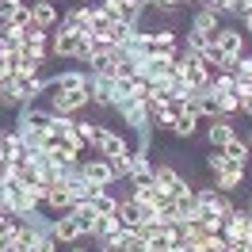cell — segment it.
Segmentation results:
<instances>
[{
	"label": "cell",
	"mask_w": 252,
	"mask_h": 252,
	"mask_svg": "<svg viewBox=\"0 0 252 252\" xmlns=\"http://www.w3.org/2000/svg\"><path fill=\"white\" fill-rule=\"evenodd\" d=\"M92 84V80H88ZM46 107L54 115H80V111L92 107V95L88 88H77V92H62V88H46Z\"/></svg>",
	"instance_id": "1"
},
{
	"label": "cell",
	"mask_w": 252,
	"mask_h": 252,
	"mask_svg": "<svg viewBox=\"0 0 252 252\" xmlns=\"http://www.w3.org/2000/svg\"><path fill=\"white\" fill-rule=\"evenodd\" d=\"M214 46L225 54V62H237V58H245V54L252 50V38L241 31L237 23H221L218 34H214Z\"/></svg>",
	"instance_id": "2"
},
{
	"label": "cell",
	"mask_w": 252,
	"mask_h": 252,
	"mask_svg": "<svg viewBox=\"0 0 252 252\" xmlns=\"http://www.w3.org/2000/svg\"><path fill=\"white\" fill-rule=\"evenodd\" d=\"M210 77H214V73H210V69H206L191 50L180 46V80L188 84L191 92H206V88H210Z\"/></svg>",
	"instance_id": "3"
},
{
	"label": "cell",
	"mask_w": 252,
	"mask_h": 252,
	"mask_svg": "<svg viewBox=\"0 0 252 252\" xmlns=\"http://www.w3.org/2000/svg\"><path fill=\"white\" fill-rule=\"evenodd\" d=\"M0 199H4V210H8V214H19V218H27L31 210H42V206H34L31 191L23 188L16 176H12V180H4V188H0Z\"/></svg>",
	"instance_id": "4"
},
{
	"label": "cell",
	"mask_w": 252,
	"mask_h": 252,
	"mask_svg": "<svg viewBox=\"0 0 252 252\" xmlns=\"http://www.w3.org/2000/svg\"><path fill=\"white\" fill-rule=\"evenodd\" d=\"M80 176L92 184V188H115L119 184V176H115V168H111L107 157H80Z\"/></svg>",
	"instance_id": "5"
},
{
	"label": "cell",
	"mask_w": 252,
	"mask_h": 252,
	"mask_svg": "<svg viewBox=\"0 0 252 252\" xmlns=\"http://www.w3.org/2000/svg\"><path fill=\"white\" fill-rule=\"evenodd\" d=\"M95 153L107 160H126L130 157V142H126L119 130H111V126H99V142H95Z\"/></svg>",
	"instance_id": "6"
},
{
	"label": "cell",
	"mask_w": 252,
	"mask_h": 252,
	"mask_svg": "<svg viewBox=\"0 0 252 252\" xmlns=\"http://www.w3.org/2000/svg\"><path fill=\"white\" fill-rule=\"evenodd\" d=\"M195 195H199V206H203L206 214H218V218H229V214H233V199H229L225 191H218L214 184L195 188Z\"/></svg>",
	"instance_id": "7"
},
{
	"label": "cell",
	"mask_w": 252,
	"mask_h": 252,
	"mask_svg": "<svg viewBox=\"0 0 252 252\" xmlns=\"http://www.w3.org/2000/svg\"><path fill=\"white\" fill-rule=\"evenodd\" d=\"M245 180H249V164H233V160H225V168L214 172V188L225 191V195H237V191L245 188Z\"/></svg>",
	"instance_id": "8"
},
{
	"label": "cell",
	"mask_w": 252,
	"mask_h": 252,
	"mask_svg": "<svg viewBox=\"0 0 252 252\" xmlns=\"http://www.w3.org/2000/svg\"><path fill=\"white\" fill-rule=\"evenodd\" d=\"M221 23H225V19H221L218 12H214V8L206 4V8H195V12H191V19H188V31H195V34H206V38L214 42V34H218V27H221Z\"/></svg>",
	"instance_id": "9"
},
{
	"label": "cell",
	"mask_w": 252,
	"mask_h": 252,
	"mask_svg": "<svg viewBox=\"0 0 252 252\" xmlns=\"http://www.w3.org/2000/svg\"><path fill=\"white\" fill-rule=\"evenodd\" d=\"M88 80H92V73H88V69H62V73H54V77H46V88H62V92H77V88H88Z\"/></svg>",
	"instance_id": "10"
},
{
	"label": "cell",
	"mask_w": 252,
	"mask_h": 252,
	"mask_svg": "<svg viewBox=\"0 0 252 252\" xmlns=\"http://www.w3.org/2000/svg\"><path fill=\"white\" fill-rule=\"evenodd\" d=\"M50 233H54V241H58L62 249H69V245L84 241V237H80V225L73 221V214H58V218L50 221Z\"/></svg>",
	"instance_id": "11"
},
{
	"label": "cell",
	"mask_w": 252,
	"mask_h": 252,
	"mask_svg": "<svg viewBox=\"0 0 252 252\" xmlns=\"http://www.w3.org/2000/svg\"><path fill=\"white\" fill-rule=\"evenodd\" d=\"M12 88L23 95V103H34L38 95H46V77H38V73H16Z\"/></svg>",
	"instance_id": "12"
},
{
	"label": "cell",
	"mask_w": 252,
	"mask_h": 252,
	"mask_svg": "<svg viewBox=\"0 0 252 252\" xmlns=\"http://www.w3.org/2000/svg\"><path fill=\"white\" fill-rule=\"evenodd\" d=\"M58 27L65 31H77V34H92V8L88 4H77V8H65V16Z\"/></svg>",
	"instance_id": "13"
},
{
	"label": "cell",
	"mask_w": 252,
	"mask_h": 252,
	"mask_svg": "<svg viewBox=\"0 0 252 252\" xmlns=\"http://www.w3.org/2000/svg\"><path fill=\"white\" fill-rule=\"evenodd\" d=\"M237 134L233 119H225V115H218V119H206V142H210V149H221V145L229 142Z\"/></svg>",
	"instance_id": "14"
},
{
	"label": "cell",
	"mask_w": 252,
	"mask_h": 252,
	"mask_svg": "<svg viewBox=\"0 0 252 252\" xmlns=\"http://www.w3.org/2000/svg\"><path fill=\"white\" fill-rule=\"evenodd\" d=\"M58 23H62L58 4L54 0H34V27L38 31H58Z\"/></svg>",
	"instance_id": "15"
},
{
	"label": "cell",
	"mask_w": 252,
	"mask_h": 252,
	"mask_svg": "<svg viewBox=\"0 0 252 252\" xmlns=\"http://www.w3.org/2000/svg\"><path fill=\"white\" fill-rule=\"evenodd\" d=\"M42 210L54 214V218H58V214H69V210H73V195H69V188H65V184H54L50 195H46V203H42Z\"/></svg>",
	"instance_id": "16"
},
{
	"label": "cell",
	"mask_w": 252,
	"mask_h": 252,
	"mask_svg": "<svg viewBox=\"0 0 252 252\" xmlns=\"http://www.w3.org/2000/svg\"><path fill=\"white\" fill-rule=\"evenodd\" d=\"M199 123H203V115H199V111H195V103H191L184 115H176V123H172V130H168V134H176V138L191 142V138H195V130H199Z\"/></svg>",
	"instance_id": "17"
},
{
	"label": "cell",
	"mask_w": 252,
	"mask_h": 252,
	"mask_svg": "<svg viewBox=\"0 0 252 252\" xmlns=\"http://www.w3.org/2000/svg\"><path fill=\"white\" fill-rule=\"evenodd\" d=\"M69 214H73V221L80 225V237H84V241H92V237H95V218H99V214L92 210V203H77Z\"/></svg>",
	"instance_id": "18"
},
{
	"label": "cell",
	"mask_w": 252,
	"mask_h": 252,
	"mask_svg": "<svg viewBox=\"0 0 252 252\" xmlns=\"http://www.w3.org/2000/svg\"><path fill=\"white\" fill-rule=\"evenodd\" d=\"M119 199H123V195H115L111 188H99L92 199H88V203H92V210L99 214V218H111V214L119 210Z\"/></svg>",
	"instance_id": "19"
},
{
	"label": "cell",
	"mask_w": 252,
	"mask_h": 252,
	"mask_svg": "<svg viewBox=\"0 0 252 252\" xmlns=\"http://www.w3.org/2000/svg\"><path fill=\"white\" fill-rule=\"evenodd\" d=\"M115 218L123 221L126 229H142V206L123 195V199H119V210H115Z\"/></svg>",
	"instance_id": "20"
},
{
	"label": "cell",
	"mask_w": 252,
	"mask_h": 252,
	"mask_svg": "<svg viewBox=\"0 0 252 252\" xmlns=\"http://www.w3.org/2000/svg\"><path fill=\"white\" fill-rule=\"evenodd\" d=\"M221 153H225V160H233V164H249V142H245V138H241V134H233V138H229V142L221 145Z\"/></svg>",
	"instance_id": "21"
},
{
	"label": "cell",
	"mask_w": 252,
	"mask_h": 252,
	"mask_svg": "<svg viewBox=\"0 0 252 252\" xmlns=\"http://www.w3.org/2000/svg\"><path fill=\"white\" fill-rule=\"evenodd\" d=\"M23 50V31H16L12 23H0V54H19Z\"/></svg>",
	"instance_id": "22"
},
{
	"label": "cell",
	"mask_w": 252,
	"mask_h": 252,
	"mask_svg": "<svg viewBox=\"0 0 252 252\" xmlns=\"http://www.w3.org/2000/svg\"><path fill=\"white\" fill-rule=\"evenodd\" d=\"M19 225H23V218H19V214H0V249H12Z\"/></svg>",
	"instance_id": "23"
},
{
	"label": "cell",
	"mask_w": 252,
	"mask_h": 252,
	"mask_svg": "<svg viewBox=\"0 0 252 252\" xmlns=\"http://www.w3.org/2000/svg\"><path fill=\"white\" fill-rule=\"evenodd\" d=\"M206 92H214V95H229V92H237V77L229 73V69H218L214 77H210V88Z\"/></svg>",
	"instance_id": "24"
},
{
	"label": "cell",
	"mask_w": 252,
	"mask_h": 252,
	"mask_svg": "<svg viewBox=\"0 0 252 252\" xmlns=\"http://www.w3.org/2000/svg\"><path fill=\"white\" fill-rule=\"evenodd\" d=\"M8 23H12L16 31H27V27L34 23V0H19V8L12 12V19H8Z\"/></svg>",
	"instance_id": "25"
},
{
	"label": "cell",
	"mask_w": 252,
	"mask_h": 252,
	"mask_svg": "<svg viewBox=\"0 0 252 252\" xmlns=\"http://www.w3.org/2000/svg\"><path fill=\"white\" fill-rule=\"evenodd\" d=\"M195 111L203 115V119H218V95L214 92H195Z\"/></svg>",
	"instance_id": "26"
},
{
	"label": "cell",
	"mask_w": 252,
	"mask_h": 252,
	"mask_svg": "<svg viewBox=\"0 0 252 252\" xmlns=\"http://www.w3.org/2000/svg\"><path fill=\"white\" fill-rule=\"evenodd\" d=\"M77 138L84 145H95L99 142V123H92V119H80L77 115Z\"/></svg>",
	"instance_id": "27"
},
{
	"label": "cell",
	"mask_w": 252,
	"mask_h": 252,
	"mask_svg": "<svg viewBox=\"0 0 252 252\" xmlns=\"http://www.w3.org/2000/svg\"><path fill=\"white\" fill-rule=\"evenodd\" d=\"M19 107H27V103H23V95H19L12 84H8V88H0V111H19Z\"/></svg>",
	"instance_id": "28"
},
{
	"label": "cell",
	"mask_w": 252,
	"mask_h": 252,
	"mask_svg": "<svg viewBox=\"0 0 252 252\" xmlns=\"http://www.w3.org/2000/svg\"><path fill=\"white\" fill-rule=\"evenodd\" d=\"M210 8H214L221 19H241V0H214Z\"/></svg>",
	"instance_id": "29"
},
{
	"label": "cell",
	"mask_w": 252,
	"mask_h": 252,
	"mask_svg": "<svg viewBox=\"0 0 252 252\" xmlns=\"http://www.w3.org/2000/svg\"><path fill=\"white\" fill-rule=\"evenodd\" d=\"M218 111L225 115V119H233V115H241V103H237V92H229V95H218Z\"/></svg>",
	"instance_id": "30"
},
{
	"label": "cell",
	"mask_w": 252,
	"mask_h": 252,
	"mask_svg": "<svg viewBox=\"0 0 252 252\" xmlns=\"http://www.w3.org/2000/svg\"><path fill=\"white\" fill-rule=\"evenodd\" d=\"M31 252H62V245H58V241H54V233H38V241H34V249Z\"/></svg>",
	"instance_id": "31"
},
{
	"label": "cell",
	"mask_w": 252,
	"mask_h": 252,
	"mask_svg": "<svg viewBox=\"0 0 252 252\" xmlns=\"http://www.w3.org/2000/svg\"><path fill=\"white\" fill-rule=\"evenodd\" d=\"M237 103H241V115L252 119V88L249 84H237Z\"/></svg>",
	"instance_id": "32"
},
{
	"label": "cell",
	"mask_w": 252,
	"mask_h": 252,
	"mask_svg": "<svg viewBox=\"0 0 252 252\" xmlns=\"http://www.w3.org/2000/svg\"><path fill=\"white\" fill-rule=\"evenodd\" d=\"M206 168H210V176L221 172V168H225V153H221V149H210V153H206Z\"/></svg>",
	"instance_id": "33"
},
{
	"label": "cell",
	"mask_w": 252,
	"mask_h": 252,
	"mask_svg": "<svg viewBox=\"0 0 252 252\" xmlns=\"http://www.w3.org/2000/svg\"><path fill=\"white\" fill-rule=\"evenodd\" d=\"M16 8H19V0H0V23H8Z\"/></svg>",
	"instance_id": "34"
},
{
	"label": "cell",
	"mask_w": 252,
	"mask_h": 252,
	"mask_svg": "<svg viewBox=\"0 0 252 252\" xmlns=\"http://www.w3.org/2000/svg\"><path fill=\"white\" fill-rule=\"evenodd\" d=\"M111 50H115L111 38H95V34H92V54H111Z\"/></svg>",
	"instance_id": "35"
},
{
	"label": "cell",
	"mask_w": 252,
	"mask_h": 252,
	"mask_svg": "<svg viewBox=\"0 0 252 252\" xmlns=\"http://www.w3.org/2000/svg\"><path fill=\"white\" fill-rule=\"evenodd\" d=\"M237 27H241V31L252 38V16H241V19H237Z\"/></svg>",
	"instance_id": "36"
},
{
	"label": "cell",
	"mask_w": 252,
	"mask_h": 252,
	"mask_svg": "<svg viewBox=\"0 0 252 252\" xmlns=\"http://www.w3.org/2000/svg\"><path fill=\"white\" fill-rule=\"evenodd\" d=\"M241 16H252V0H241Z\"/></svg>",
	"instance_id": "37"
},
{
	"label": "cell",
	"mask_w": 252,
	"mask_h": 252,
	"mask_svg": "<svg viewBox=\"0 0 252 252\" xmlns=\"http://www.w3.org/2000/svg\"><path fill=\"white\" fill-rule=\"evenodd\" d=\"M195 252H210V249H206V245H199V249H195Z\"/></svg>",
	"instance_id": "38"
},
{
	"label": "cell",
	"mask_w": 252,
	"mask_h": 252,
	"mask_svg": "<svg viewBox=\"0 0 252 252\" xmlns=\"http://www.w3.org/2000/svg\"><path fill=\"white\" fill-rule=\"evenodd\" d=\"M245 210H249V218H252V199H249V206H245Z\"/></svg>",
	"instance_id": "39"
},
{
	"label": "cell",
	"mask_w": 252,
	"mask_h": 252,
	"mask_svg": "<svg viewBox=\"0 0 252 252\" xmlns=\"http://www.w3.org/2000/svg\"><path fill=\"white\" fill-rule=\"evenodd\" d=\"M245 142H249V149H252V130H249V138H245Z\"/></svg>",
	"instance_id": "40"
},
{
	"label": "cell",
	"mask_w": 252,
	"mask_h": 252,
	"mask_svg": "<svg viewBox=\"0 0 252 252\" xmlns=\"http://www.w3.org/2000/svg\"><path fill=\"white\" fill-rule=\"evenodd\" d=\"M249 241H252V233H249Z\"/></svg>",
	"instance_id": "41"
}]
</instances>
